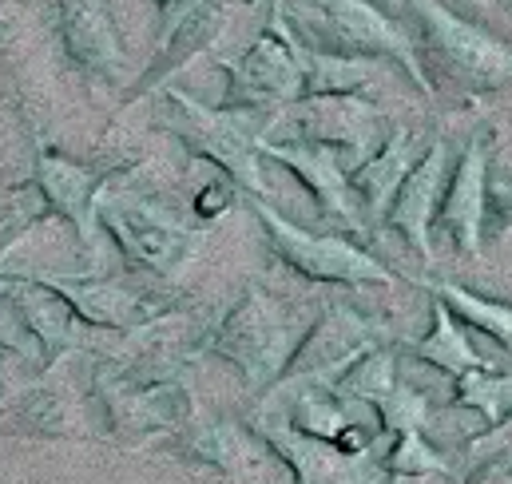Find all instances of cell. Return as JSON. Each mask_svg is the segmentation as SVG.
<instances>
[{
	"instance_id": "6da1fadb",
	"label": "cell",
	"mask_w": 512,
	"mask_h": 484,
	"mask_svg": "<svg viewBox=\"0 0 512 484\" xmlns=\"http://www.w3.org/2000/svg\"><path fill=\"white\" fill-rule=\"evenodd\" d=\"M282 12V4H278ZM286 24H298V40L318 48V52H338V56H358V60H393L409 72V80L433 96L429 72L417 60V48L409 36L385 16L370 0H302L294 12H282Z\"/></svg>"
},
{
	"instance_id": "7a4b0ae2",
	"label": "cell",
	"mask_w": 512,
	"mask_h": 484,
	"mask_svg": "<svg viewBox=\"0 0 512 484\" xmlns=\"http://www.w3.org/2000/svg\"><path fill=\"white\" fill-rule=\"evenodd\" d=\"M298 342L302 338H298L286 306L274 294H266L262 286H251L227 310V318L215 326L207 350L235 365L251 389H262L282 377Z\"/></svg>"
},
{
	"instance_id": "3957f363",
	"label": "cell",
	"mask_w": 512,
	"mask_h": 484,
	"mask_svg": "<svg viewBox=\"0 0 512 484\" xmlns=\"http://www.w3.org/2000/svg\"><path fill=\"white\" fill-rule=\"evenodd\" d=\"M409 4L421 20L417 60L421 52H429L437 68L445 72V80H453L469 96L497 92L512 84V48H505L497 36H489L473 20H461L441 0H409Z\"/></svg>"
},
{
	"instance_id": "277c9868",
	"label": "cell",
	"mask_w": 512,
	"mask_h": 484,
	"mask_svg": "<svg viewBox=\"0 0 512 484\" xmlns=\"http://www.w3.org/2000/svg\"><path fill=\"white\" fill-rule=\"evenodd\" d=\"M255 215L266 227L270 250L298 270L310 282H330V286H366V282H393V274L385 270L374 254H366L362 246H354L342 235H310L302 227H294L290 219H282L274 207H266L255 199Z\"/></svg>"
},
{
	"instance_id": "5b68a950",
	"label": "cell",
	"mask_w": 512,
	"mask_h": 484,
	"mask_svg": "<svg viewBox=\"0 0 512 484\" xmlns=\"http://www.w3.org/2000/svg\"><path fill=\"white\" fill-rule=\"evenodd\" d=\"M96 219L131 262L151 274H175L179 266L191 262V254L199 246V235L191 227H183L171 211H163L147 199H131V195L104 199V203H96Z\"/></svg>"
},
{
	"instance_id": "8992f818",
	"label": "cell",
	"mask_w": 512,
	"mask_h": 484,
	"mask_svg": "<svg viewBox=\"0 0 512 484\" xmlns=\"http://www.w3.org/2000/svg\"><path fill=\"white\" fill-rule=\"evenodd\" d=\"M227 72H231V88H227V104L223 108L258 112V108H278V104L302 100L294 28L282 20L278 4H274V16H270L266 32L239 60H227Z\"/></svg>"
},
{
	"instance_id": "52a82bcc",
	"label": "cell",
	"mask_w": 512,
	"mask_h": 484,
	"mask_svg": "<svg viewBox=\"0 0 512 484\" xmlns=\"http://www.w3.org/2000/svg\"><path fill=\"white\" fill-rule=\"evenodd\" d=\"M171 104L179 108V139L203 155L207 163H215L231 183L262 191V175H258V123L251 112L239 108H203L195 100H187L183 92H171Z\"/></svg>"
},
{
	"instance_id": "ba28073f",
	"label": "cell",
	"mask_w": 512,
	"mask_h": 484,
	"mask_svg": "<svg viewBox=\"0 0 512 484\" xmlns=\"http://www.w3.org/2000/svg\"><path fill=\"white\" fill-rule=\"evenodd\" d=\"M489 155H493V139L489 135H473L469 147L461 151V163L449 175L445 195L437 199V211H433V231L449 235V242L469 258H481V250H485Z\"/></svg>"
},
{
	"instance_id": "9c48e42d",
	"label": "cell",
	"mask_w": 512,
	"mask_h": 484,
	"mask_svg": "<svg viewBox=\"0 0 512 484\" xmlns=\"http://www.w3.org/2000/svg\"><path fill=\"white\" fill-rule=\"evenodd\" d=\"M258 151L286 163L310 191L314 199L322 203L326 215L342 219L346 227L354 231H366L362 227V215H358V203H354V191H350V171H346V151L342 147H330V143H314L306 135H298L294 143H270V139H258Z\"/></svg>"
},
{
	"instance_id": "30bf717a",
	"label": "cell",
	"mask_w": 512,
	"mask_h": 484,
	"mask_svg": "<svg viewBox=\"0 0 512 484\" xmlns=\"http://www.w3.org/2000/svg\"><path fill=\"white\" fill-rule=\"evenodd\" d=\"M370 330L374 326L366 318H358L350 310H330L294 346V354H290V362H286L278 381H322V385H334L366 350H374Z\"/></svg>"
},
{
	"instance_id": "8fae6325",
	"label": "cell",
	"mask_w": 512,
	"mask_h": 484,
	"mask_svg": "<svg viewBox=\"0 0 512 484\" xmlns=\"http://www.w3.org/2000/svg\"><path fill=\"white\" fill-rule=\"evenodd\" d=\"M56 28L76 68L92 76H120L124 44L104 0H56Z\"/></svg>"
},
{
	"instance_id": "7c38bea8",
	"label": "cell",
	"mask_w": 512,
	"mask_h": 484,
	"mask_svg": "<svg viewBox=\"0 0 512 484\" xmlns=\"http://www.w3.org/2000/svg\"><path fill=\"white\" fill-rule=\"evenodd\" d=\"M445 159H449L445 139H433L429 151L413 163V171L401 179V187L385 211V223L413 242V250L425 262H433V211H437L441 183H445Z\"/></svg>"
},
{
	"instance_id": "4fadbf2b",
	"label": "cell",
	"mask_w": 512,
	"mask_h": 484,
	"mask_svg": "<svg viewBox=\"0 0 512 484\" xmlns=\"http://www.w3.org/2000/svg\"><path fill=\"white\" fill-rule=\"evenodd\" d=\"M112 175H116V167H84V163L60 155V151H40L32 183H36L44 207L64 215L88 239V223L96 215V199L112 183Z\"/></svg>"
},
{
	"instance_id": "5bb4252c",
	"label": "cell",
	"mask_w": 512,
	"mask_h": 484,
	"mask_svg": "<svg viewBox=\"0 0 512 484\" xmlns=\"http://www.w3.org/2000/svg\"><path fill=\"white\" fill-rule=\"evenodd\" d=\"M413 163H417V135L397 127L378 147V155H370L366 163H358L350 171V191H354V203H358L366 231H378L385 223V211H389L401 179L413 171Z\"/></svg>"
},
{
	"instance_id": "9a60e30c",
	"label": "cell",
	"mask_w": 512,
	"mask_h": 484,
	"mask_svg": "<svg viewBox=\"0 0 512 484\" xmlns=\"http://www.w3.org/2000/svg\"><path fill=\"white\" fill-rule=\"evenodd\" d=\"M413 358L425 365H437V369H445L453 377H461L469 369H493V362H485L473 350V342L453 322V314H449V306L441 298H433V330H429V338L413 342Z\"/></svg>"
},
{
	"instance_id": "2e32d148",
	"label": "cell",
	"mask_w": 512,
	"mask_h": 484,
	"mask_svg": "<svg viewBox=\"0 0 512 484\" xmlns=\"http://www.w3.org/2000/svg\"><path fill=\"white\" fill-rule=\"evenodd\" d=\"M429 290H433L449 310H457L473 330L489 334L493 342H501V346H509L512 350V306L509 302H489V298H481V294H473V290H465V286H457V282H429Z\"/></svg>"
},
{
	"instance_id": "e0dca14e",
	"label": "cell",
	"mask_w": 512,
	"mask_h": 484,
	"mask_svg": "<svg viewBox=\"0 0 512 484\" xmlns=\"http://www.w3.org/2000/svg\"><path fill=\"white\" fill-rule=\"evenodd\" d=\"M453 405L477 409L485 417V425L493 429L501 417L512 413V373H497V369H469V373H461Z\"/></svg>"
},
{
	"instance_id": "ac0fdd59",
	"label": "cell",
	"mask_w": 512,
	"mask_h": 484,
	"mask_svg": "<svg viewBox=\"0 0 512 484\" xmlns=\"http://www.w3.org/2000/svg\"><path fill=\"white\" fill-rule=\"evenodd\" d=\"M393 473H409V477H417V473H445L449 465L441 461V453L433 449V445H425V437H421V429H401L397 433V445H393V453H389V461H385Z\"/></svg>"
},
{
	"instance_id": "d6986e66",
	"label": "cell",
	"mask_w": 512,
	"mask_h": 484,
	"mask_svg": "<svg viewBox=\"0 0 512 484\" xmlns=\"http://www.w3.org/2000/svg\"><path fill=\"white\" fill-rule=\"evenodd\" d=\"M489 219L505 235L512 231V179H489V187H485V223Z\"/></svg>"
},
{
	"instance_id": "ffe728a7",
	"label": "cell",
	"mask_w": 512,
	"mask_h": 484,
	"mask_svg": "<svg viewBox=\"0 0 512 484\" xmlns=\"http://www.w3.org/2000/svg\"><path fill=\"white\" fill-rule=\"evenodd\" d=\"M155 4H159V24H163V28H159V40H167L179 24H187V20H191L203 4H211V0H155Z\"/></svg>"
},
{
	"instance_id": "44dd1931",
	"label": "cell",
	"mask_w": 512,
	"mask_h": 484,
	"mask_svg": "<svg viewBox=\"0 0 512 484\" xmlns=\"http://www.w3.org/2000/svg\"><path fill=\"white\" fill-rule=\"evenodd\" d=\"M469 484H512V453H505V457L493 461V465H485L481 473H473Z\"/></svg>"
},
{
	"instance_id": "7402d4cb",
	"label": "cell",
	"mask_w": 512,
	"mask_h": 484,
	"mask_svg": "<svg viewBox=\"0 0 512 484\" xmlns=\"http://www.w3.org/2000/svg\"><path fill=\"white\" fill-rule=\"evenodd\" d=\"M505 437H512V413L509 417H501L493 429H489V437H481V441H473V453H481V449H489V445H501Z\"/></svg>"
},
{
	"instance_id": "603a6c76",
	"label": "cell",
	"mask_w": 512,
	"mask_h": 484,
	"mask_svg": "<svg viewBox=\"0 0 512 484\" xmlns=\"http://www.w3.org/2000/svg\"><path fill=\"white\" fill-rule=\"evenodd\" d=\"M370 4H385V8H393V4H397V0H370Z\"/></svg>"
},
{
	"instance_id": "cb8c5ba5",
	"label": "cell",
	"mask_w": 512,
	"mask_h": 484,
	"mask_svg": "<svg viewBox=\"0 0 512 484\" xmlns=\"http://www.w3.org/2000/svg\"><path fill=\"white\" fill-rule=\"evenodd\" d=\"M509 4H512V0H509Z\"/></svg>"
}]
</instances>
